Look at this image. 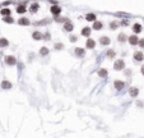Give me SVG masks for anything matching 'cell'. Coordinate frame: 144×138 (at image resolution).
<instances>
[{"label": "cell", "mask_w": 144, "mask_h": 138, "mask_svg": "<svg viewBox=\"0 0 144 138\" xmlns=\"http://www.w3.org/2000/svg\"><path fill=\"white\" fill-rule=\"evenodd\" d=\"M50 10H51V14H52V16H55V18H56V17H59V16H60V13H61V8H60L57 4H54V5L50 8Z\"/></svg>", "instance_id": "6da1fadb"}, {"label": "cell", "mask_w": 144, "mask_h": 138, "mask_svg": "<svg viewBox=\"0 0 144 138\" xmlns=\"http://www.w3.org/2000/svg\"><path fill=\"white\" fill-rule=\"evenodd\" d=\"M124 68H125V61L122 59H119V60L115 61V64H113V69L115 70H122Z\"/></svg>", "instance_id": "7a4b0ae2"}, {"label": "cell", "mask_w": 144, "mask_h": 138, "mask_svg": "<svg viewBox=\"0 0 144 138\" xmlns=\"http://www.w3.org/2000/svg\"><path fill=\"white\" fill-rule=\"evenodd\" d=\"M5 63H7V65L13 67V65H16V64H17V59H16L13 55H8V56L5 58Z\"/></svg>", "instance_id": "3957f363"}, {"label": "cell", "mask_w": 144, "mask_h": 138, "mask_svg": "<svg viewBox=\"0 0 144 138\" xmlns=\"http://www.w3.org/2000/svg\"><path fill=\"white\" fill-rule=\"evenodd\" d=\"M127 41H129V44H130L131 46H135V45L139 44V39H138L136 35H131V36L127 39Z\"/></svg>", "instance_id": "277c9868"}, {"label": "cell", "mask_w": 144, "mask_h": 138, "mask_svg": "<svg viewBox=\"0 0 144 138\" xmlns=\"http://www.w3.org/2000/svg\"><path fill=\"white\" fill-rule=\"evenodd\" d=\"M133 56H134V60L135 61H143V59H144V54L141 51H135Z\"/></svg>", "instance_id": "5b68a950"}, {"label": "cell", "mask_w": 144, "mask_h": 138, "mask_svg": "<svg viewBox=\"0 0 144 138\" xmlns=\"http://www.w3.org/2000/svg\"><path fill=\"white\" fill-rule=\"evenodd\" d=\"M113 87H115L117 91H121V90L125 87V82H122V81H119V79H117V81H115V82H113Z\"/></svg>", "instance_id": "8992f818"}, {"label": "cell", "mask_w": 144, "mask_h": 138, "mask_svg": "<svg viewBox=\"0 0 144 138\" xmlns=\"http://www.w3.org/2000/svg\"><path fill=\"white\" fill-rule=\"evenodd\" d=\"M64 30H65L66 32H71V31L74 30V24H73L71 22H69V21H66V22L64 23Z\"/></svg>", "instance_id": "52a82bcc"}, {"label": "cell", "mask_w": 144, "mask_h": 138, "mask_svg": "<svg viewBox=\"0 0 144 138\" xmlns=\"http://www.w3.org/2000/svg\"><path fill=\"white\" fill-rule=\"evenodd\" d=\"M110 42H111V40H110L108 37H106V36H103V37L99 39V44H101L102 46H107V45H110Z\"/></svg>", "instance_id": "ba28073f"}, {"label": "cell", "mask_w": 144, "mask_h": 138, "mask_svg": "<svg viewBox=\"0 0 144 138\" xmlns=\"http://www.w3.org/2000/svg\"><path fill=\"white\" fill-rule=\"evenodd\" d=\"M75 55H77L78 58H83V56L85 55V50L82 49V47H77V49H75Z\"/></svg>", "instance_id": "9c48e42d"}, {"label": "cell", "mask_w": 144, "mask_h": 138, "mask_svg": "<svg viewBox=\"0 0 144 138\" xmlns=\"http://www.w3.org/2000/svg\"><path fill=\"white\" fill-rule=\"evenodd\" d=\"M129 95H130L131 97H136V96L139 95V90H138L136 87H130V90H129Z\"/></svg>", "instance_id": "30bf717a"}, {"label": "cell", "mask_w": 144, "mask_h": 138, "mask_svg": "<svg viewBox=\"0 0 144 138\" xmlns=\"http://www.w3.org/2000/svg\"><path fill=\"white\" fill-rule=\"evenodd\" d=\"M18 23H19L21 26H30V24H31V22H30V19H28V18H24V17H22V18H19V21H18Z\"/></svg>", "instance_id": "8fae6325"}, {"label": "cell", "mask_w": 144, "mask_h": 138, "mask_svg": "<svg viewBox=\"0 0 144 138\" xmlns=\"http://www.w3.org/2000/svg\"><path fill=\"white\" fill-rule=\"evenodd\" d=\"M38 8H40V4L38 3H32L31 7H30V12L31 13H36L38 10Z\"/></svg>", "instance_id": "7c38bea8"}, {"label": "cell", "mask_w": 144, "mask_h": 138, "mask_svg": "<svg viewBox=\"0 0 144 138\" xmlns=\"http://www.w3.org/2000/svg\"><path fill=\"white\" fill-rule=\"evenodd\" d=\"M32 39H33V40H36V41H38V40H42V39H44V35H42L41 32L36 31V32H33V35H32Z\"/></svg>", "instance_id": "4fadbf2b"}, {"label": "cell", "mask_w": 144, "mask_h": 138, "mask_svg": "<svg viewBox=\"0 0 144 138\" xmlns=\"http://www.w3.org/2000/svg\"><path fill=\"white\" fill-rule=\"evenodd\" d=\"M98 76H99L101 78H107V76H108V72H107V69H105V68H101V69L98 70Z\"/></svg>", "instance_id": "5bb4252c"}, {"label": "cell", "mask_w": 144, "mask_h": 138, "mask_svg": "<svg viewBox=\"0 0 144 138\" xmlns=\"http://www.w3.org/2000/svg\"><path fill=\"white\" fill-rule=\"evenodd\" d=\"M12 86H13V84H12L9 81H3V82H2V88H3V90H10Z\"/></svg>", "instance_id": "9a60e30c"}, {"label": "cell", "mask_w": 144, "mask_h": 138, "mask_svg": "<svg viewBox=\"0 0 144 138\" xmlns=\"http://www.w3.org/2000/svg\"><path fill=\"white\" fill-rule=\"evenodd\" d=\"M85 45H87V49H93L96 46V41L92 40V39H88L87 42H85Z\"/></svg>", "instance_id": "2e32d148"}, {"label": "cell", "mask_w": 144, "mask_h": 138, "mask_svg": "<svg viewBox=\"0 0 144 138\" xmlns=\"http://www.w3.org/2000/svg\"><path fill=\"white\" fill-rule=\"evenodd\" d=\"M85 19H87L88 22H96V14H94V13H88V14L85 16Z\"/></svg>", "instance_id": "e0dca14e"}, {"label": "cell", "mask_w": 144, "mask_h": 138, "mask_svg": "<svg viewBox=\"0 0 144 138\" xmlns=\"http://www.w3.org/2000/svg\"><path fill=\"white\" fill-rule=\"evenodd\" d=\"M93 30H96V31H98V30H102V27H103V24H102V22H98V21H96V22H93Z\"/></svg>", "instance_id": "ac0fdd59"}, {"label": "cell", "mask_w": 144, "mask_h": 138, "mask_svg": "<svg viewBox=\"0 0 144 138\" xmlns=\"http://www.w3.org/2000/svg\"><path fill=\"white\" fill-rule=\"evenodd\" d=\"M133 31H134V33H140L141 32V24H139V23L133 24Z\"/></svg>", "instance_id": "d6986e66"}, {"label": "cell", "mask_w": 144, "mask_h": 138, "mask_svg": "<svg viewBox=\"0 0 144 138\" xmlns=\"http://www.w3.org/2000/svg\"><path fill=\"white\" fill-rule=\"evenodd\" d=\"M80 33H82V36H84V37H89V35H91V28H89V27H84Z\"/></svg>", "instance_id": "ffe728a7"}, {"label": "cell", "mask_w": 144, "mask_h": 138, "mask_svg": "<svg viewBox=\"0 0 144 138\" xmlns=\"http://www.w3.org/2000/svg\"><path fill=\"white\" fill-rule=\"evenodd\" d=\"M26 5L24 4H21V5H18L17 7V13H19V14H23V13H26Z\"/></svg>", "instance_id": "44dd1931"}, {"label": "cell", "mask_w": 144, "mask_h": 138, "mask_svg": "<svg viewBox=\"0 0 144 138\" xmlns=\"http://www.w3.org/2000/svg\"><path fill=\"white\" fill-rule=\"evenodd\" d=\"M49 53H50V50H49L46 46H44V47L40 49V55H41V56H46V55H49Z\"/></svg>", "instance_id": "7402d4cb"}, {"label": "cell", "mask_w": 144, "mask_h": 138, "mask_svg": "<svg viewBox=\"0 0 144 138\" xmlns=\"http://www.w3.org/2000/svg\"><path fill=\"white\" fill-rule=\"evenodd\" d=\"M117 40H119V42H125V41L127 40V37H126L125 33H120V35L117 36Z\"/></svg>", "instance_id": "603a6c76"}, {"label": "cell", "mask_w": 144, "mask_h": 138, "mask_svg": "<svg viewBox=\"0 0 144 138\" xmlns=\"http://www.w3.org/2000/svg\"><path fill=\"white\" fill-rule=\"evenodd\" d=\"M8 45H9V42L7 39H0V47H7Z\"/></svg>", "instance_id": "cb8c5ba5"}, {"label": "cell", "mask_w": 144, "mask_h": 138, "mask_svg": "<svg viewBox=\"0 0 144 138\" xmlns=\"http://www.w3.org/2000/svg\"><path fill=\"white\" fill-rule=\"evenodd\" d=\"M0 13H2V16H3V17H9V16L12 14V13H10V10H9V9H7V8H5V9H2V12H0Z\"/></svg>", "instance_id": "d4e9b609"}, {"label": "cell", "mask_w": 144, "mask_h": 138, "mask_svg": "<svg viewBox=\"0 0 144 138\" xmlns=\"http://www.w3.org/2000/svg\"><path fill=\"white\" fill-rule=\"evenodd\" d=\"M115 56H116L115 50H108V51H107V58H108V59H112V58H115Z\"/></svg>", "instance_id": "484cf974"}, {"label": "cell", "mask_w": 144, "mask_h": 138, "mask_svg": "<svg viewBox=\"0 0 144 138\" xmlns=\"http://www.w3.org/2000/svg\"><path fill=\"white\" fill-rule=\"evenodd\" d=\"M50 21L49 19H44V21H38V22H36L33 26H45V23H49Z\"/></svg>", "instance_id": "4316f807"}, {"label": "cell", "mask_w": 144, "mask_h": 138, "mask_svg": "<svg viewBox=\"0 0 144 138\" xmlns=\"http://www.w3.org/2000/svg\"><path fill=\"white\" fill-rule=\"evenodd\" d=\"M3 21H4V22H7V23H13V22H14V19H13L10 16H9V17H4V18H3Z\"/></svg>", "instance_id": "83f0119b"}, {"label": "cell", "mask_w": 144, "mask_h": 138, "mask_svg": "<svg viewBox=\"0 0 144 138\" xmlns=\"http://www.w3.org/2000/svg\"><path fill=\"white\" fill-rule=\"evenodd\" d=\"M119 26H120V24H119L117 22H111V24H110V28H111V30H116Z\"/></svg>", "instance_id": "f1b7e54d"}, {"label": "cell", "mask_w": 144, "mask_h": 138, "mask_svg": "<svg viewBox=\"0 0 144 138\" xmlns=\"http://www.w3.org/2000/svg\"><path fill=\"white\" fill-rule=\"evenodd\" d=\"M55 49H56V50H63V49H64V45L60 44V42H57V44H55Z\"/></svg>", "instance_id": "f546056e"}, {"label": "cell", "mask_w": 144, "mask_h": 138, "mask_svg": "<svg viewBox=\"0 0 144 138\" xmlns=\"http://www.w3.org/2000/svg\"><path fill=\"white\" fill-rule=\"evenodd\" d=\"M138 45H139V46H140L141 49H144V39H140V40H139V44H138Z\"/></svg>", "instance_id": "4dcf8cb0"}, {"label": "cell", "mask_w": 144, "mask_h": 138, "mask_svg": "<svg viewBox=\"0 0 144 138\" xmlns=\"http://www.w3.org/2000/svg\"><path fill=\"white\" fill-rule=\"evenodd\" d=\"M69 40H70L71 42H75V41H77V36H70V37H69Z\"/></svg>", "instance_id": "1f68e13d"}, {"label": "cell", "mask_w": 144, "mask_h": 138, "mask_svg": "<svg viewBox=\"0 0 144 138\" xmlns=\"http://www.w3.org/2000/svg\"><path fill=\"white\" fill-rule=\"evenodd\" d=\"M55 21H56V22H59V23H60V22H64V21H65V19H64V18H59V17H56V18H55Z\"/></svg>", "instance_id": "d6a6232c"}, {"label": "cell", "mask_w": 144, "mask_h": 138, "mask_svg": "<svg viewBox=\"0 0 144 138\" xmlns=\"http://www.w3.org/2000/svg\"><path fill=\"white\" fill-rule=\"evenodd\" d=\"M121 26H129L127 21H122V22H121Z\"/></svg>", "instance_id": "836d02e7"}, {"label": "cell", "mask_w": 144, "mask_h": 138, "mask_svg": "<svg viewBox=\"0 0 144 138\" xmlns=\"http://www.w3.org/2000/svg\"><path fill=\"white\" fill-rule=\"evenodd\" d=\"M46 36H44V39H46V40H49L50 39V33H45Z\"/></svg>", "instance_id": "e575fe53"}, {"label": "cell", "mask_w": 144, "mask_h": 138, "mask_svg": "<svg viewBox=\"0 0 144 138\" xmlns=\"http://www.w3.org/2000/svg\"><path fill=\"white\" fill-rule=\"evenodd\" d=\"M136 105H138L139 107H141V106H143V102H141V101H138V102H136Z\"/></svg>", "instance_id": "d590c367"}, {"label": "cell", "mask_w": 144, "mask_h": 138, "mask_svg": "<svg viewBox=\"0 0 144 138\" xmlns=\"http://www.w3.org/2000/svg\"><path fill=\"white\" fill-rule=\"evenodd\" d=\"M140 72H141V74H143V76H144V65H143V67H141V69H140Z\"/></svg>", "instance_id": "8d00e7d4"}]
</instances>
